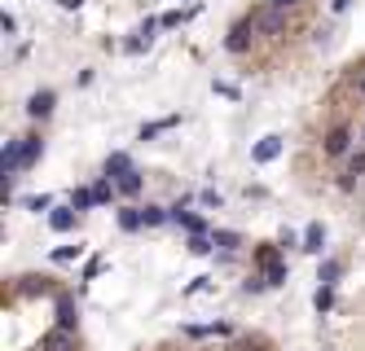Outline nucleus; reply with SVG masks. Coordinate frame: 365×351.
I'll use <instances>...</instances> for the list:
<instances>
[{"mask_svg":"<svg viewBox=\"0 0 365 351\" xmlns=\"http://www.w3.org/2000/svg\"><path fill=\"white\" fill-rule=\"evenodd\" d=\"M141 185H145V176L137 172V167H132V172H128V176H119V180H115V189H119V198H137V193H141Z\"/></svg>","mask_w":365,"mask_h":351,"instance_id":"nucleus-14","label":"nucleus"},{"mask_svg":"<svg viewBox=\"0 0 365 351\" xmlns=\"http://www.w3.org/2000/svg\"><path fill=\"white\" fill-rule=\"evenodd\" d=\"M255 263H260V272H264V281H269V285H286L290 268H286V259L277 255V246H260V255H255Z\"/></svg>","mask_w":365,"mask_h":351,"instance_id":"nucleus-1","label":"nucleus"},{"mask_svg":"<svg viewBox=\"0 0 365 351\" xmlns=\"http://www.w3.org/2000/svg\"><path fill=\"white\" fill-rule=\"evenodd\" d=\"M53 106H57V92H53V88H40V92H31L27 114H31V119H48V114H53Z\"/></svg>","mask_w":365,"mask_h":351,"instance_id":"nucleus-6","label":"nucleus"},{"mask_svg":"<svg viewBox=\"0 0 365 351\" xmlns=\"http://www.w3.org/2000/svg\"><path fill=\"white\" fill-rule=\"evenodd\" d=\"M172 128H180V114H167V119L145 123V128H141V141H154V137H163V132H172Z\"/></svg>","mask_w":365,"mask_h":351,"instance_id":"nucleus-15","label":"nucleus"},{"mask_svg":"<svg viewBox=\"0 0 365 351\" xmlns=\"http://www.w3.org/2000/svg\"><path fill=\"white\" fill-rule=\"evenodd\" d=\"M312 308H317V312H330V308H335V285H317V294H312Z\"/></svg>","mask_w":365,"mask_h":351,"instance_id":"nucleus-23","label":"nucleus"},{"mask_svg":"<svg viewBox=\"0 0 365 351\" xmlns=\"http://www.w3.org/2000/svg\"><path fill=\"white\" fill-rule=\"evenodd\" d=\"M57 5H62V9H79L84 0H57Z\"/></svg>","mask_w":365,"mask_h":351,"instance_id":"nucleus-35","label":"nucleus"},{"mask_svg":"<svg viewBox=\"0 0 365 351\" xmlns=\"http://www.w3.org/2000/svg\"><path fill=\"white\" fill-rule=\"evenodd\" d=\"M0 172H5V185L22 172V137L5 141V154H0Z\"/></svg>","mask_w":365,"mask_h":351,"instance_id":"nucleus-4","label":"nucleus"},{"mask_svg":"<svg viewBox=\"0 0 365 351\" xmlns=\"http://www.w3.org/2000/svg\"><path fill=\"white\" fill-rule=\"evenodd\" d=\"M321 246H326V228L312 220L308 228H303V246H299V250H308V255H321Z\"/></svg>","mask_w":365,"mask_h":351,"instance_id":"nucleus-12","label":"nucleus"},{"mask_svg":"<svg viewBox=\"0 0 365 351\" xmlns=\"http://www.w3.org/2000/svg\"><path fill=\"white\" fill-rule=\"evenodd\" d=\"M75 207H71V202H66V207H53V211H48V228H53V233H71V228H75Z\"/></svg>","mask_w":365,"mask_h":351,"instance_id":"nucleus-8","label":"nucleus"},{"mask_svg":"<svg viewBox=\"0 0 365 351\" xmlns=\"http://www.w3.org/2000/svg\"><path fill=\"white\" fill-rule=\"evenodd\" d=\"M40 154H44V141L40 137H22V172H31V167L40 163Z\"/></svg>","mask_w":365,"mask_h":351,"instance_id":"nucleus-13","label":"nucleus"},{"mask_svg":"<svg viewBox=\"0 0 365 351\" xmlns=\"http://www.w3.org/2000/svg\"><path fill=\"white\" fill-rule=\"evenodd\" d=\"M75 325H79V308L71 294H62L57 299V330H75Z\"/></svg>","mask_w":365,"mask_h":351,"instance_id":"nucleus-9","label":"nucleus"},{"mask_svg":"<svg viewBox=\"0 0 365 351\" xmlns=\"http://www.w3.org/2000/svg\"><path fill=\"white\" fill-rule=\"evenodd\" d=\"M348 5H352V0H330V14H344Z\"/></svg>","mask_w":365,"mask_h":351,"instance_id":"nucleus-33","label":"nucleus"},{"mask_svg":"<svg viewBox=\"0 0 365 351\" xmlns=\"http://www.w3.org/2000/svg\"><path fill=\"white\" fill-rule=\"evenodd\" d=\"M102 172H106V176H111V180H119V176H128V172H132V159H128V154H124V150H115V154H106V163H102Z\"/></svg>","mask_w":365,"mask_h":351,"instance_id":"nucleus-10","label":"nucleus"},{"mask_svg":"<svg viewBox=\"0 0 365 351\" xmlns=\"http://www.w3.org/2000/svg\"><path fill=\"white\" fill-rule=\"evenodd\" d=\"M71 207H75V211H93V207H97L93 185H88V189H71Z\"/></svg>","mask_w":365,"mask_h":351,"instance_id":"nucleus-21","label":"nucleus"},{"mask_svg":"<svg viewBox=\"0 0 365 351\" xmlns=\"http://www.w3.org/2000/svg\"><path fill=\"white\" fill-rule=\"evenodd\" d=\"M79 250H84V246H57V250H53V263H71Z\"/></svg>","mask_w":365,"mask_h":351,"instance_id":"nucleus-27","label":"nucleus"},{"mask_svg":"<svg viewBox=\"0 0 365 351\" xmlns=\"http://www.w3.org/2000/svg\"><path fill=\"white\" fill-rule=\"evenodd\" d=\"M348 150H352V128H348V123H335V128L321 137V154H326V159H344Z\"/></svg>","mask_w":365,"mask_h":351,"instance_id":"nucleus-3","label":"nucleus"},{"mask_svg":"<svg viewBox=\"0 0 365 351\" xmlns=\"http://www.w3.org/2000/svg\"><path fill=\"white\" fill-rule=\"evenodd\" d=\"M357 97L365 101V70H361V79H357Z\"/></svg>","mask_w":365,"mask_h":351,"instance_id":"nucleus-34","label":"nucleus"},{"mask_svg":"<svg viewBox=\"0 0 365 351\" xmlns=\"http://www.w3.org/2000/svg\"><path fill=\"white\" fill-rule=\"evenodd\" d=\"M339 272H344V268H339V259H326L321 268H317V281H321V285H335Z\"/></svg>","mask_w":365,"mask_h":351,"instance_id":"nucleus-24","label":"nucleus"},{"mask_svg":"<svg viewBox=\"0 0 365 351\" xmlns=\"http://www.w3.org/2000/svg\"><path fill=\"white\" fill-rule=\"evenodd\" d=\"M203 207H216V211H221V193H216V189H203Z\"/></svg>","mask_w":365,"mask_h":351,"instance_id":"nucleus-30","label":"nucleus"},{"mask_svg":"<svg viewBox=\"0 0 365 351\" xmlns=\"http://www.w3.org/2000/svg\"><path fill=\"white\" fill-rule=\"evenodd\" d=\"M44 351H75V330H53L44 338Z\"/></svg>","mask_w":365,"mask_h":351,"instance_id":"nucleus-17","label":"nucleus"},{"mask_svg":"<svg viewBox=\"0 0 365 351\" xmlns=\"http://www.w3.org/2000/svg\"><path fill=\"white\" fill-rule=\"evenodd\" d=\"M22 207L40 215V211H53V198H48V193H40V198H27V202H22Z\"/></svg>","mask_w":365,"mask_h":351,"instance_id":"nucleus-25","label":"nucleus"},{"mask_svg":"<svg viewBox=\"0 0 365 351\" xmlns=\"http://www.w3.org/2000/svg\"><path fill=\"white\" fill-rule=\"evenodd\" d=\"M119 228H124V233H141V228H145L141 207H119Z\"/></svg>","mask_w":365,"mask_h":351,"instance_id":"nucleus-16","label":"nucleus"},{"mask_svg":"<svg viewBox=\"0 0 365 351\" xmlns=\"http://www.w3.org/2000/svg\"><path fill=\"white\" fill-rule=\"evenodd\" d=\"M207 285H212V277H194V281L185 285V294H198V290H207Z\"/></svg>","mask_w":365,"mask_h":351,"instance_id":"nucleus-29","label":"nucleus"},{"mask_svg":"<svg viewBox=\"0 0 365 351\" xmlns=\"http://www.w3.org/2000/svg\"><path fill=\"white\" fill-rule=\"evenodd\" d=\"M93 193H97V207H111V198H115L119 189H115L111 176H97V180H93Z\"/></svg>","mask_w":365,"mask_h":351,"instance_id":"nucleus-18","label":"nucleus"},{"mask_svg":"<svg viewBox=\"0 0 365 351\" xmlns=\"http://www.w3.org/2000/svg\"><path fill=\"white\" fill-rule=\"evenodd\" d=\"M282 145H286L282 137H264V141L251 150V163H260V167H264V163H273L277 154H282Z\"/></svg>","mask_w":365,"mask_h":351,"instance_id":"nucleus-7","label":"nucleus"},{"mask_svg":"<svg viewBox=\"0 0 365 351\" xmlns=\"http://www.w3.org/2000/svg\"><path fill=\"white\" fill-rule=\"evenodd\" d=\"M154 31H159V18H145L141 27H137V40L128 44V53H145V48H150V40H154Z\"/></svg>","mask_w":365,"mask_h":351,"instance_id":"nucleus-11","label":"nucleus"},{"mask_svg":"<svg viewBox=\"0 0 365 351\" xmlns=\"http://www.w3.org/2000/svg\"><path fill=\"white\" fill-rule=\"evenodd\" d=\"M269 5H273V9H286V14H290V9H299L303 0H269Z\"/></svg>","mask_w":365,"mask_h":351,"instance_id":"nucleus-31","label":"nucleus"},{"mask_svg":"<svg viewBox=\"0 0 365 351\" xmlns=\"http://www.w3.org/2000/svg\"><path fill=\"white\" fill-rule=\"evenodd\" d=\"M361 145H365V132H361Z\"/></svg>","mask_w":365,"mask_h":351,"instance_id":"nucleus-36","label":"nucleus"},{"mask_svg":"<svg viewBox=\"0 0 365 351\" xmlns=\"http://www.w3.org/2000/svg\"><path fill=\"white\" fill-rule=\"evenodd\" d=\"M141 215H145V228H159V224L172 220V207H154L150 202V207H141Z\"/></svg>","mask_w":365,"mask_h":351,"instance_id":"nucleus-19","label":"nucleus"},{"mask_svg":"<svg viewBox=\"0 0 365 351\" xmlns=\"http://www.w3.org/2000/svg\"><path fill=\"white\" fill-rule=\"evenodd\" d=\"M212 241H216L221 250H238V246H242V237L234 233V228H212Z\"/></svg>","mask_w":365,"mask_h":351,"instance_id":"nucleus-22","label":"nucleus"},{"mask_svg":"<svg viewBox=\"0 0 365 351\" xmlns=\"http://www.w3.org/2000/svg\"><path fill=\"white\" fill-rule=\"evenodd\" d=\"M172 220H176L180 228H185L189 237H194V233H212V224H207L203 215H194V211H185V202H176V207H172Z\"/></svg>","mask_w":365,"mask_h":351,"instance_id":"nucleus-5","label":"nucleus"},{"mask_svg":"<svg viewBox=\"0 0 365 351\" xmlns=\"http://www.w3.org/2000/svg\"><path fill=\"white\" fill-rule=\"evenodd\" d=\"M185 18H189V14H180V9H172V14H163V18H159V27H167V31H172V27H180Z\"/></svg>","mask_w":365,"mask_h":351,"instance_id":"nucleus-28","label":"nucleus"},{"mask_svg":"<svg viewBox=\"0 0 365 351\" xmlns=\"http://www.w3.org/2000/svg\"><path fill=\"white\" fill-rule=\"evenodd\" d=\"M242 290H247V294H260V290H269V281H264V272H255V277L242 281Z\"/></svg>","mask_w":365,"mask_h":351,"instance_id":"nucleus-26","label":"nucleus"},{"mask_svg":"<svg viewBox=\"0 0 365 351\" xmlns=\"http://www.w3.org/2000/svg\"><path fill=\"white\" fill-rule=\"evenodd\" d=\"M255 35H260V27H255V14H251V18L234 22V31H229L225 48H229V53H234V57H242V53H247V48L255 44Z\"/></svg>","mask_w":365,"mask_h":351,"instance_id":"nucleus-2","label":"nucleus"},{"mask_svg":"<svg viewBox=\"0 0 365 351\" xmlns=\"http://www.w3.org/2000/svg\"><path fill=\"white\" fill-rule=\"evenodd\" d=\"M0 27H5V35H14V31H18V18H14V14H5V18H0Z\"/></svg>","mask_w":365,"mask_h":351,"instance_id":"nucleus-32","label":"nucleus"},{"mask_svg":"<svg viewBox=\"0 0 365 351\" xmlns=\"http://www.w3.org/2000/svg\"><path fill=\"white\" fill-rule=\"evenodd\" d=\"M185 334H189V338H212V334L225 338V334H234V330H229L225 321H216V325H185Z\"/></svg>","mask_w":365,"mask_h":351,"instance_id":"nucleus-20","label":"nucleus"}]
</instances>
